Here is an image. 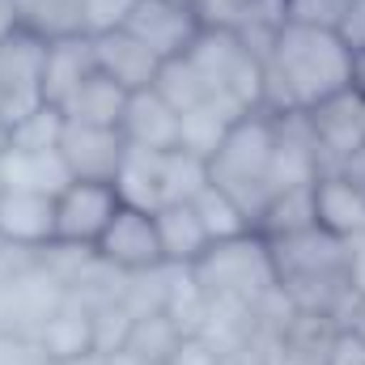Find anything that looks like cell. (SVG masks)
<instances>
[{"instance_id": "1", "label": "cell", "mask_w": 365, "mask_h": 365, "mask_svg": "<svg viewBox=\"0 0 365 365\" xmlns=\"http://www.w3.org/2000/svg\"><path fill=\"white\" fill-rule=\"evenodd\" d=\"M353 90V51L336 30L284 21L264 47V110L306 115Z\"/></svg>"}, {"instance_id": "2", "label": "cell", "mask_w": 365, "mask_h": 365, "mask_svg": "<svg viewBox=\"0 0 365 365\" xmlns=\"http://www.w3.org/2000/svg\"><path fill=\"white\" fill-rule=\"evenodd\" d=\"M208 182H217L225 195H234L251 225L259 221L264 204L276 191V115L272 110H247L230 123L221 145L208 158Z\"/></svg>"}, {"instance_id": "3", "label": "cell", "mask_w": 365, "mask_h": 365, "mask_svg": "<svg viewBox=\"0 0 365 365\" xmlns=\"http://www.w3.org/2000/svg\"><path fill=\"white\" fill-rule=\"evenodd\" d=\"M191 276L204 284V293L212 302H234V306L259 310V302L276 289L272 247L255 230L242 238H230V242H212L200 255V264L191 268Z\"/></svg>"}, {"instance_id": "4", "label": "cell", "mask_w": 365, "mask_h": 365, "mask_svg": "<svg viewBox=\"0 0 365 365\" xmlns=\"http://www.w3.org/2000/svg\"><path fill=\"white\" fill-rule=\"evenodd\" d=\"M93 259L106 264L110 272H119V276L162 272L166 259H162V242H158V221H153V212L119 204L115 221L106 225V234H102L98 247H93Z\"/></svg>"}, {"instance_id": "5", "label": "cell", "mask_w": 365, "mask_h": 365, "mask_svg": "<svg viewBox=\"0 0 365 365\" xmlns=\"http://www.w3.org/2000/svg\"><path fill=\"white\" fill-rule=\"evenodd\" d=\"M43 73H47V43L13 30L0 38V115L9 123L26 119L30 110L47 106L43 102Z\"/></svg>"}, {"instance_id": "6", "label": "cell", "mask_w": 365, "mask_h": 365, "mask_svg": "<svg viewBox=\"0 0 365 365\" xmlns=\"http://www.w3.org/2000/svg\"><path fill=\"white\" fill-rule=\"evenodd\" d=\"M115 212H119V195L110 182L73 179L56 195V247L93 251L106 225L115 221Z\"/></svg>"}, {"instance_id": "7", "label": "cell", "mask_w": 365, "mask_h": 365, "mask_svg": "<svg viewBox=\"0 0 365 365\" xmlns=\"http://www.w3.org/2000/svg\"><path fill=\"white\" fill-rule=\"evenodd\" d=\"M128 34H136L162 64L179 60L195 47V38L204 34L195 9L187 0H140V9L132 13V21L123 26Z\"/></svg>"}, {"instance_id": "8", "label": "cell", "mask_w": 365, "mask_h": 365, "mask_svg": "<svg viewBox=\"0 0 365 365\" xmlns=\"http://www.w3.org/2000/svg\"><path fill=\"white\" fill-rule=\"evenodd\" d=\"M306 123H310V136H314V149H319V166L323 170H340V162L365 145L361 93L344 90L336 98H327L323 106L306 110Z\"/></svg>"}, {"instance_id": "9", "label": "cell", "mask_w": 365, "mask_h": 365, "mask_svg": "<svg viewBox=\"0 0 365 365\" xmlns=\"http://www.w3.org/2000/svg\"><path fill=\"white\" fill-rule=\"evenodd\" d=\"M128 153V140L119 128H93V123H64L60 136V158L73 179L90 182H115V170Z\"/></svg>"}, {"instance_id": "10", "label": "cell", "mask_w": 365, "mask_h": 365, "mask_svg": "<svg viewBox=\"0 0 365 365\" xmlns=\"http://www.w3.org/2000/svg\"><path fill=\"white\" fill-rule=\"evenodd\" d=\"M0 242L30 255H43L47 247H56V195L9 191L0 204Z\"/></svg>"}, {"instance_id": "11", "label": "cell", "mask_w": 365, "mask_h": 365, "mask_svg": "<svg viewBox=\"0 0 365 365\" xmlns=\"http://www.w3.org/2000/svg\"><path fill=\"white\" fill-rule=\"evenodd\" d=\"M34 344L43 353V361H81L98 353V336H93V306L81 297H64L51 319L34 331Z\"/></svg>"}, {"instance_id": "12", "label": "cell", "mask_w": 365, "mask_h": 365, "mask_svg": "<svg viewBox=\"0 0 365 365\" xmlns=\"http://www.w3.org/2000/svg\"><path fill=\"white\" fill-rule=\"evenodd\" d=\"M93 64L102 77H110L115 86H123L128 93L153 90L158 81V68L162 60L128 30H110V34H98L93 38Z\"/></svg>"}, {"instance_id": "13", "label": "cell", "mask_w": 365, "mask_h": 365, "mask_svg": "<svg viewBox=\"0 0 365 365\" xmlns=\"http://www.w3.org/2000/svg\"><path fill=\"white\" fill-rule=\"evenodd\" d=\"M179 110L162 98L158 90H140L128 98V110H123V140L136 145V149H153V153H166V149H179Z\"/></svg>"}, {"instance_id": "14", "label": "cell", "mask_w": 365, "mask_h": 365, "mask_svg": "<svg viewBox=\"0 0 365 365\" xmlns=\"http://www.w3.org/2000/svg\"><path fill=\"white\" fill-rule=\"evenodd\" d=\"M314 221L323 234L353 242L365 234V195L340 170H323L314 179Z\"/></svg>"}, {"instance_id": "15", "label": "cell", "mask_w": 365, "mask_h": 365, "mask_svg": "<svg viewBox=\"0 0 365 365\" xmlns=\"http://www.w3.org/2000/svg\"><path fill=\"white\" fill-rule=\"evenodd\" d=\"M93 38L77 34V38H60L47 43V73H43V102L64 110L73 102V93L93 77Z\"/></svg>"}, {"instance_id": "16", "label": "cell", "mask_w": 365, "mask_h": 365, "mask_svg": "<svg viewBox=\"0 0 365 365\" xmlns=\"http://www.w3.org/2000/svg\"><path fill=\"white\" fill-rule=\"evenodd\" d=\"M153 221H158V242H162L166 268H195L200 255L212 247L200 217H195V208H191V200L187 204H162L153 212Z\"/></svg>"}, {"instance_id": "17", "label": "cell", "mask_w": 365, "mask_h": 365, "mask_svg": "<svg viewBox=\"0 0 365 365\" xmlns=\"http://www.w3.org/2000/svg\"><path fill=\"white\" fill-rule=\"evenodd\" d=\"M110 187H115L119 204H128V208H145V212H158V208L166 204V191H162V153L128 145V153H123V162H119V170H115V182H110Z\"/></svg>"}, {"instance_id": "18", "label": "cell", "mask_w": 365, "mask_h": 365, "mask_svg": "<svg viewBox=\"0 0 365 365\" xmlns=\"http://www.w3.org/2000/svg\"><path fill=\"white\" fill-rule=\"evenodd\" d=\"M0 175L9 182V191H34V195H60L73 182L60 149H47V153L9 149V158L0 162Z\"/></svg>"}, {"instance_id": "19", "label": "cell", "mask_w": 365, "mask_h": 365, "mask_svg": "<svg viewBox=\"0 0 365 365\" xmlns=\"http://www.w3.org/2000/svg\"><path fill=\"white\" fill-rule=\"evenodd\" d=\"M9 4H13L17 30L34 34V38H43V43H60V38L86 34L81 0H9Z\"/></svg>"}, {"instance_id": "20", "label": "cell", "mask_w": 365, "mask_h": 365, "mask_svg": "<svg viewBox=\"0 0 365 365\" xmlns=\"http://www.w3.org/2000/svg\"><path fill=\"white\" fill-rule=\"evenodd\" d=\"M314 225H319L314 221V182H302V187L276 191L272 200L264 204V212L255 221V234L276 242V238H293V234L314 230Z\"/></svg>"}, {"instance_id": "21", "label": "cell", "mask_w": 365, "mask_h": 365, "mask_svg": "<svg viewBox=\"0 0 365 365\" xmlns=\"http://www.w3.org/2000/svg\"><path fill=\"white\" fill-rule=\"evenodd\" d=\"M128 98L132 93L123 86H115L110 77H102L93 68V77L73 93V102L64 106V119L73 123H93V128H119L123 123V110H128Z\"/></svg>"}, {"instance_id": "22", "label": "cell", "mask_w": 365, "mask_h": 365, "mask_svg": "<svg viewBox=\"0 0 365 365\" xmlns=\"http://www.w3.org/2000/svg\"><path fill=\"white\" fill-rule=\"evenodd\" d=\"M191 208H195V217H200L208 242H230V238H242V234L255 230L251 217H247V208H242L234 195H225L217 182H204V187L191 195Z\"/></svg>"}, {"instance_id": "23", "label": "cell", "mask_w": 365, "mask_h": 365, "mask_svg": "<svg viewBox=\"0 0 365 365\" xmlns=\"http://www.w3.org/2000/svg\"><path fill=\"white\" fill-rule=\"evenodd\" d=\"M238 115H247V110H238V106H234V102H225V98H212V102H204V106H195V110L179 115V119H182L179 149H191V153H200V158L208 162V158H212V149L221 145V136L230 132V123H234Z\"/></svg>"}, {"instance_id": "24", "label": "cell", "mask_w": 365, "mask_h": 365, "mask_svg": "<svg viewBox=\"0 0 365 365\" xmlns=\"http://www.w3.org/2000/svg\"><path fill=\"white\" fill-rule=\"evenodd\" d=\"M153 90L162 93L179 115L187 110H195V106H204V102H212L217 93L208 86V77L200 73V64L191 60V56H179V60H166L162 68H158V81H153Z\"/></svg>"}, {"instance_id": "25", "label": "cell", "mask_w": 365, "mask_h": 365, "mask_svg": "<svg viewBox=\"0 0 365 365\" xmlns=\"http://www.w3.org/2000/svg\"><path fill=\"white\" fill-rule=\"evenodd\" d=\"M179 340H182V331L175 327V319H170L162 306H149V310L132 314V327H128L123 349H128V353H136V357H145V361L166 365V357L175 353V344H179Z\"/></svg>"}, {"instance_id": "26", "label": "cell", "mask_w": 365, "mask_h": 365, "mask_svg": "<svg viewBox=\"0 0 365 365\" xmlns=\"http://www.w3.org/2000/svg\"><path fill=\"white\" fill-rule=\"evenodd\" d=\"M208 182V162L191 149H166L162 153V191L166 204H187Z\"/></svg>"}, {"instance_id": "27", "label": "cell", "mask_w": 365, "mask_h": 365, "mask_svg": "<svg viewBox=\"0 0 365 365\" xmlns=\"http://www.w3.org/2000/svg\"><path fill=\"white\" fill-rule=\"evenodd\" d=\"M64 123H68L64 110H56V106H38V110H30L26 119L13 123V149H30V153L60 149Z\"/></svg>"}, {"instance_id": "28", "label": "cell", "mask_w": 365, "mask_h": 365, "mask_svg": "<svg viewBox=\"0 0 365 365\" xmlns=\"http://www.w3.org/2000/svg\"><path fill=\"white\" fill-rule=\"evenodd\" d=\"M140 9V0H81V21H86V34H110V30H123L132 21V13Z\"/></svg>"}, {"instance_id": "29", "label": "cell", "mask_w": 365, "mask_h": 365, "mask_svg": "<svg viewBox=\"0 0 365 365\" xmlns=\"http://www.w3.org/2000/svg\"><path fill=\"white\" fill-rule=\"evenodd\" d=\"M349 9H353V0H284V21L319 26V30H340Z\"/></svg>"}, {"instance_id": "30", "label": "cell", "mask_w": 365, "mask_h": 365, "mask_svg": "<svg viewBox=\"0 0 365 365\" xmlns=\"http://www.w3.org/2000/svg\"><path fill=\"white\" fill-rule=\"evenodd\" d=\"M225 353L208 340V336H182L175 344V353L166 357V365H221Z\"/></svg>"}, {"instance_id": "31", "label": "cell", "mask_w": 365, "mask_h": 365, "mask_svg": "<svg viewBox=\"0 0 365 365\" xmlns=\"http://www.w3.org/2000/svg\"><path fill=\"white\" fill-rule=\"evenodd\" d=\"M319 365H365V344L349 327H336L327 349H323V357H319Z\"/></svg>"}, {"instance_id": "32", "label": "cell", "mask_w": 365, "mask_h": 365, "mask_svg": "<svg viewBox=\"0 0 365 365\" xmlns=\"http://www.w3.org/2000/svg\"><path fill=\"white\" fill-rule=\"evenodd\" d=\"M340 38H344V47L357 56L365 51V0H353V9L344 13V21H340V30H336Z\"/></svg>"}, {"instance_id": "33", "label": "cell", "mask_w": 365, "mask_h": 365, "mask_svg": "<svg viewBox=\"0 0 365 365\" xmlns=\"http://www.w3.org/2000/svg\"><path fill=\"white\" fill-rule=\"evenodd\" d=\"M340 327H349L357 340L365 344V293H357L353 302H349V310H344V319H340Z\"/></svg>"}, {"instance_id": "34", "label": "cell", "mask_w": 365, "mask_h": 365, "mask_svg": "<svg viewBox=\"0 0 365 365\" xmlns=\"http://www.w3.org/2000/svg\"><path fill=\"white\" fill-rule=\"evenodd\" d=\"M340 175H344V179H349L365 195V145L357 149V153H349V158L340 162Z\"/></svg>"}, {"instance_id": "35", "label": "cell", "mask_w": 365, "mask_h": 365, "mask_svg": "<svg viewBox=\"0 0 365 365\" xmlns=\"http://www.w3.org/2000/svg\"><path fill=\"white\" fill-rule=\"evenodd\" d=\"M106 365H158V361H145V357H136L128 349H115V353H106Z\"/></svg>"}, {"instance_id": "36", "label": "cell", "mask_w": 365, "mask_h": 365, "mask_svg": "<svg viewBox=\"0 0 365 365\" xmlns=\"http://www.w3.org/2000/svg\"><path fill=\"white\" fill-rule=\"evenodd\" d=\"M353 93H361L365 98V51L353 56Z\"/></svg>"}, {"instance_id": "37", "label": "cell", "mask_w": 365, "mask_h": 365, "mask_svg": "<svg viewBox=\"0 0 365 365\" xmlns=\"http://www.w3.org/2000/svg\"><path fill=\"white\" fill-rule=\"evenodd\" d=\"M13 30H17V21H13V4L0 0V38H9Z\"/></svg>"}, {"instance_id": "38", "label": "cell", "mask_w": 365, "mask_h": 365, "mask_svg": "<svg viewBox=\"0 0 365 365\" xmlns=\"http://www.w3.org/2000/svg\"><path fill=\"white\" fill-rule=\"evenodd\" d=\"M9 149H13V123L0 115V162L9 158Z\"/></svg>"}, {"instance_id": "39", "label": "cell", "mask_w": 365, "mask_h": 365, "mask_svg": "<svg viewBox=\"0 0 365 365\" xmlns=\"http://www.w3.org/2000/svg\"><path fill=\"white\" fill-rule=\"evenodd\" d=\"M47 365H106V357L93 353V357H81V361H47Z\"/></svg>"}, {"instance_id": "40", "label": "cell", "mask_w": 365, "mask_h": 365, "mask_svg": "<svg viewBox=\"0 0 365 365\" xmlns=\"http://www.w3.org/2000/svg\"><path fill=\"white\" fill-rule=\"evenodd\" d=\"M4 195H9V182H4V175H0V204H4Z\"/></svg>"}, {"instance_id": "41", "label": "cell", "mask_w": 365, "mask_h": 365, "mask_svg": "<svg viewBox=\"0 0 365 365\" xmlns=\"http://www.w3.org/2000/svg\"><path fill=\"white\" fill-rule=\"evenodd\" d=\"M361 132H365V98H361Z\"/></svg>"}]
</instances>
